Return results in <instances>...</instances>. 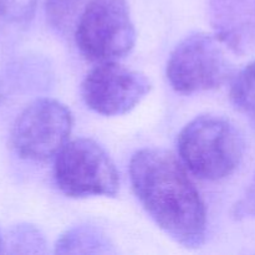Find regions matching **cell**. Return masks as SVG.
Segmentation results:
<instances>
[{
  "mask_svg": "<svg viewBox=\"0 0 255 255\" xmlns=\"http://www.w3.org/2000/svg\"><path fill=\"white\" fill-rule=\"evenodd\" d=\"M37 0H0V19L11 24H25L34 17Z\"/></svg>",
  "mask_w": 255,
  "mask_h": 255,
  "instance_id": "obj_12",
  "label": "cell"
},
{
  "mask_svg": "<svg viewBox=\"0 0 255 255\" xmlns=\"http://www.w3.org/2000/svg\"><path fill=\"white\" fill-rule=\"evenodd\" d=\"M177 143L184 166L206 181L227 178L243 159L241 131L231 120L218 115L197 116L184 126Z\"/></svg>",
  "mask_w": 255,
  "mask_h": 255,
  "instance_id": "obj_2",
  "label": "cell"
},
{
  "mask_svg": "<svg viewBox=\"0 0 255 255\" xmlns=\"http://www.w3.org/2000/svg\"><path fill=\"white\" fill-rule=\"evenodd\" d=\"M112 244L100 229L89 226L71 228L62 234L56 243L60 254H100L112 253Z\"/></svg>",
  "mask_w": 255,
  "mask_h": 255,
  "instance_id": "obj_8",
  "label": "cell"
},
{
  "mask_svg": "<svg viewBox=\"0 0 255 255\" xmlns=\"http://www.w3.org/2000/svg\"><path fill=\"white\" fill-rule=\"evenodd\" d=\"M91 1L92 0H46L47 20L60 31L74 29L80 15Z\"/></svg>",
  "mask_w": 255,
  "mask_h": 255,
  "instance_id": "obj_10",
  "label": "cell"
},
{
  "mask_svg": "<svg viewBox=\"0 0 255 255\" xmlns=\"http://www.w3.org/2000/svg\"><path fill=\"white\" fill-rule=\"evenodd\" d=\"M54 176L60 191L71 198L116 197L120 174L106 149L86 137L69 141L56 154Z\"/></svg>",
  "mask_w": 255,
  "mask_h": 255,
  "instance_id": "obj_5",
  "label": "cell"
},
{
  "mask_svg": "<svg viewBox=\"0 0 255 255\" xmlns=\"http://www.w3.org/2000/svg\"><path fill=\"white\" fill-rule=\"evenodd\" d=\"M228 45V40L218 34L194 32L184 37L167 62V79L173 90L196 94L218 89L233 79Z\"/></svg>",
  "mask_w": 255,
  "mask_h": 255,
  "instance_id": "obj_3",
  "label": "cell"
},
{
  "mask_svg": "<svg viewBox=\"0 0 255 255\" xmlns=\"http://www.w3.org/2000/svg\"><path fill=\"white\" fill-rule=\"evenodd\" d=\"M74 32L81 54L100 64L128 55L137 39L127 0H92L80 15Z\"/></svg>",
  "mask_w": 255,
  "mask_h": 255,
  "instance_id": "obj_4",
  "label": "cell"
},
{
  "mask_svg": "<svg viewBox=\"0 0 255 255\" xmlns=\"http://www.w3.org/2000/svg\"><path fill=\"white\" fill-rule=\"evenodd\" d=\"M0 96H1V87H0Z\"/></svg>",
  "mask_w": 255,
  "mask_h": 255,
  "instance_id": "obj_15",
  "label": "cell"
},
{
  "mask_svg": "<svg viewBox=\"0 0 255 255\" xmlns=\"http://www.w3.org/2000/svg\"><path fill=\"white\" fill-rule=\"evenodd\" d=\"M232 214L237 221L255 217V174L249 186L247 187L243 196L234 204Z\"/></svg>",
  "mask_w": 255,
  "mask_h": 255,
  "instance_id": "obj_13",
  "label": "cell"
},
{
  "mask_svg": "<svg viewBox=\"0 0 255 255\" xmlns=\"http://www.w3.org/2000/svg\"><path fill=\"white\" fill-rule=\"evenodd\" d=\"M2 248H4V239H2L1 233H0V253L2 252Z\"/></svg>",
  "mask_w": 255,
  "mask_h": 255,
  "instance_id": "obj_14",
  "label": "cell"
},
{
  "mask_svg": "<svg viewBox=\"0 0 255 255\" xmlns=\"http://www.w3.org/2000/svg\"><path fill=\"white\" fill-rule=\"evenodd\" d=\"M15 253H41L45 248V239L36 228L20 226L9 236V244Z\"/></svg>",
  "mask_w": 255,
  "mask_h": 255,
  "instance_id": "obj_11",
  "label": "cell"
},
{
  "mask_svg": "<svg viewBox=\"0 0 255 255\" xmlns=\"http://www.w3.org/2000/svg\"><path fill=\"white\" fill-rule=\"evenodd\" d=\"M231 101L242 114L255 117V61L233 76Z\"/></svg>",
  "mask_w": 255,
  "mask_h": 255,
  "instance_id": "obj_9",
  "label": "cell"
},
{
  "mask_svg": "<svg viewBox=\"0 0 255 255\" xmlns=\"http://www.w3.org/2000/svg\"><path fill=\"white\" fill-rule=\"evenodd\" d=\"M72 126V114L64 104L54 99H39L17 116L11 144L21 158L46 161L69 142Z\"/></svg>",
  "mask_w": 255,
  "mask_h": 255,
  "instance_id": "obj_6",
  "label": "cell"
},
{
  "mask_svg": "<svg viewBox=\"0 0 255 255\" xmlns=\"http://www.w3.org/2000/svg\"><path fill=\"white\" fill-rule=\"evenodd\" d=\"M132 188L154 223L186 248H199L207 232V211L198 189L171 151L147 147L129 162Z\"/></svg>",
  "mask_w": 255,
  "mask_h": 255,
  "instance_id": "obj_1",
  "label": "cell"
},
{
  "mask_svg": "<svg viewBox=\"0 0 255 255\" xmlns=\"http://www.w3.org/2000/svg\"><path fill=\"white\" fill-rule=\"evenodd\" d=\"M151 87L143 72L117 61L101 62L82 81L81 96L85 105L96 114L120 116L138 106Z\"/></svg>",
  "mask_w": 255,
  "mask_h": 255,
  "instance_id": "obj_7",
  "label": "cell"
}]
</instances>
